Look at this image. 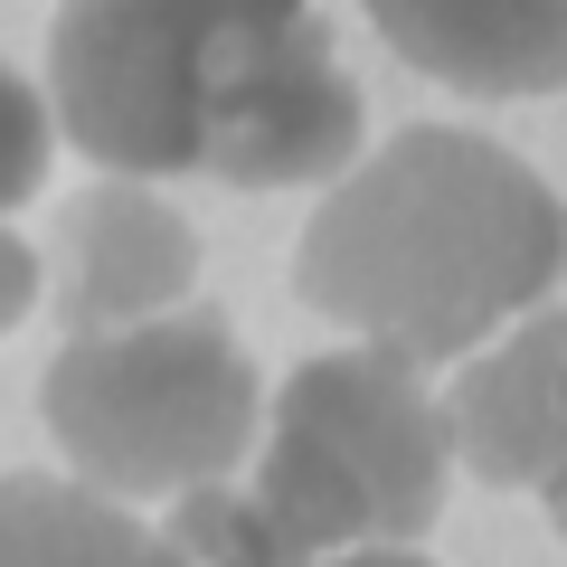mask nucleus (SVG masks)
<instances>
[{
  "label": "nucleus",
  "instance_id": "f257e3e1",
  "mask_svg": "<svg viewBox=\"0 0 567 567\" xmlns=\"http://www.w3.org/2000/svg\"><path fill=\"white\" fill-rule=\"evenodd\" d=\"M58 133L95 171L303 189L360 162V85L312 0H58Z\"/></svg>",
  "mask_w": 567,
  "mask_h": 567
},
{
  "label": "nucleus",
  "instance_id": "f03ea898",
  "mask_svg": "<svg viewBox=\"0 0 567 567\" xmlns=\"http://www.w3.org/2000/svg\"><path fill=\"white\" fill-rule=\"evenodd\" d=\"M558 275L567 199L464 123H416L341 171L293 246V293L416 369L483 350Z\"/></svg>",
  "mask_w": 567,
  "mask_h": 567
},
{
  "label": "nucleus",
  "instance_id": "7ed1b4c3",
  "mask_svg": "<svg viewBox=\"0 0 567 567\" xmlns=\"http://www.w3.org/2000/svg\"><path fill=\"white\" fill-rule=\"evenodd\" d=\"M39 416L66 473L114 502H181L256 454L265 379L227 312H142V322L66 331L39 369Z\"/></svg>",
  "mask_w": 567,
  "mask_h": 567
},
{
  "label": "nucleus",
  "instance_id": "20e7f679",
  "mask_svg": "<svg viewBox=\"0 0 567 567\" xmlns=\"http://www.w3.org/2000/svg\"><path fill=\"white\" fill-rule=\"evenodd\" d=\"M454 492V416L425 398L416 360L379 341L322 350L284 379L256 464V511L293 558L416 548Z\"/></svg>",
  "mask_w": 567,
  "mask_h": 567
},
{
  "label": "nucleus",
  "instance_id": "39448f33",
  "mask_svg": "<svg viewBox=\"0 0 567 567\" xmlns=\"http://www.w3.org/2000/svg\"><path fill=\"white\" fill-rule=\"evenodd\" d=\"M189 284H199V227L152 181L114 171V181L76 189L58 208V322L66 331L171 312Z\"/></svg>",
  "mask_w": 567,
  "mask_h": 567
},
{
  "label": "nucleus",
  "instance_id": "423d86ee",
  "mask_svg": "<svg viewBox=\"0 0 567 567\" xmlns=\"http://www.w3.org/2000/svg\"><path fill=\"white\" fill-rule=\"evenodd\" d=\"M454 416V464L492 492H558L567 483V303L520 322L502 350L464 369L445 398Z\"/></svg>",
  "mask_w": 567,
  "mask_h": 567
},
{
  "label": "nucleus",
  "instance_id": "0eeeda50",
  "mask_svg": "<svg viewBox=\"0 0 567 567\" xmlns=\"http://www.w3.org/2000/svg\"><path fill=\"white\" fill-rule=\"evenodd\" d=\"M369 29L454 95H558L567 0H360Z\"/></svg>",
  "mask_w": 567,
  "mask_h": 567
},
{
  "label": "nucleus",
  "instance_id": "6e6552de",
  "mask_svg": "<svg viewBox=\"0 0 567 567\" xmlns=\"http://www.w3.org/2000/svg\"><path fill=\"white\" fill-rule=\"evenodd\" d=\"M0 567H189V548L76 473H0Z\"/></svg>",
  "mask_w": 567,
  "mask_h": 567
},
{
  "label": "nucleus",
  "instance_id": "1a4fd4ad",
  "mask_svg": "<svg viewBox=\"0 0 567 567\" xmlns=\"http://www.w3.org/2000/svg\"><path fill=\"white\" fill-rule=\"evenodd\" d=\"M39 181H48V95H29L0 66V218L20 199H39Z\"/></svg>",
  "mask_w": 567,
  "mask_h": 567
},
{
  "label": "nucleus",
  "instance_id": "9d476101",
  "mask_svg": "<svg viewBox=\"0 0 567 567\" xmlns=\"http://www.w3.org/2000/svg\"><path fill=\"white\" fill-rule=\"evenodd\" d=\"M39 246H20L10 227H0V331H20L29 312H39Z\"/></svg>",
  "mask_w": 567,
  "mask_h": 567
},
{
  "label": "nucleus",
  "instance_id": "9b49d317",
  "mask_svg": "<svg viewBox=\"0 0 567 567\" xmlns=\"http://www.w3.org/2000/svg\"><path fill=\"white\" fill-rule=\"evenodd\" d=\"M293 567H435L416 548H331V558H293Z\"/></svg>",
  "mask_w": 567,
  "mask_h": 567
},
{
  "label": "nucleus",
  "instance_id": "f8f14e48",
  "mask_svg": "<svg viewBox=\"0 0 567 567\" xmlns=\"http://www.w3.org/2000/svg\"><path fill=\"white\" fill-rule=\"evenodd\" d=\"M548 520H558V539H567V483H558V492H548Z\"/></svg>",
  "mask_w": 567,
  "mask_h": 567
}]
</instances>
